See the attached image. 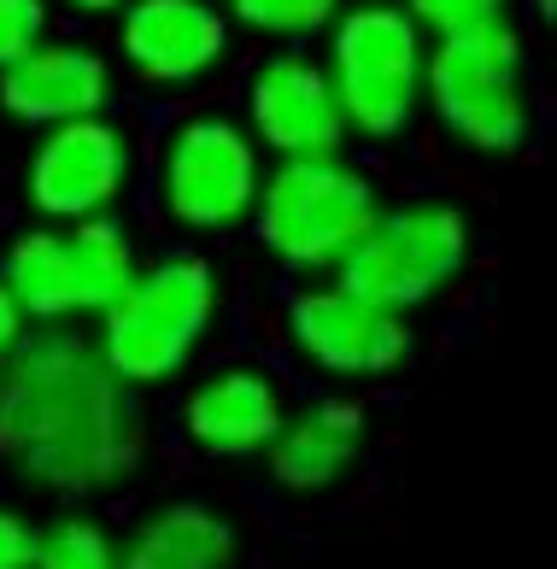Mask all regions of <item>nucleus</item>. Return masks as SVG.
<instances>
[{
	"label": "nucleus",
	"instance_id": "obj_14",
	"mask_svg": "<svg viewBox=\"0 0 557 569\" xmlns=\"http://www.w3.org/2000/svg\"><path fill=\"white\" fill-rule=\"evenodd\" d=\"M112 100V66L82 48V41H48L41 36L30 53H18L0 71V107L18 123H71V118H95Z\"/></svg>",
	"mask_w": 557,
	"mask_h": 569
},
{
	"label": "nucleus",
	"instance_id": "obj_16",
	"mask_svg": "<svg viewBox=\"0 0 557 569\" xmlns=\"http://www.w3.org/2000/svg\"><path fill=\"white\" fill-rule=\"evenodd\" d=\"M235 563H241V535L206 499H170L136 522L130 540H118V569H235Z\"/></svg>",
	"mask_w": 557,
	"mask_h": 569
},
{
	"label": "nucleus",
	"instance_id": "obj_18",
	"mask_svg": "<svg viewBox=\"0 0 557 569\" xmlns=\"http://www.w3.org/2000/svg\"><path fill=\"white\" fill-rule=\"evenodd\" d=\"M335 12H340V0H229L235 24H247L252 36H276V41L329 30Z\"/></svg>",
	"mask_w": 557,
	"mask_h": 569
},
{
	"label": "nucleus",
	"instance_id": "obj_13",
	"mask_svg": "<svg viewBox=\"0 0 557 569\" xmlns=\"http://www.w3.org/2000/svg\"><path fill=\"white\" fill-rule=\"evenodd\" d=\"M118 12L123 59L141 82H159V89L200 82L229 53V18L211 0H123Z\"/></svg>",
	"mask_w": 557,
	"mask_h": 569
},
{
	"label": "nucleus",
	"instance_id": "obj_15",
	"mask_svg": "<svg viewBox=\"0 0 557 569\" xmlns=\"http://www.w3.org/2000/svg\"><path fill=\"white\" fill-rule=\"evenodd\" d=\"M358 452H364V406L352 393H324L306 411H288V423L265 447V470L282 493L311 499L340 488L358 470Z\"/></svg>",
	"mask_w": 557,
	"mask_h": 569
},
{
	"label": "nucleus",
	"instance_id": "obj_17",
	"mask_svg": "<svg viewBox=\"0 0 557 569\" xmlns=\"http://www.w3.org/2000/svg\"><path fill=\"white\" fill-rule=\"evenodd\" d=\"M30 569H118V535L95 517H53L36 529Z\"/></svg>",
	"mask_w": 557,
	"mask_h": 569
},
{
	"label": "nucleus",
	"instance_id": "obj_9",
	"mask_svg": "<svg viewBox=\"0 0 557 569\" xmlns=\"http://www.w3.org/2000/svg\"><path fill=\"white\" fill-rule=\"evenodd\" d=\"M288 341L311 370L335 376V382H376V376H394L411 358V329H405L399 311L358 300L340 282L294 293Z\"/></svg>",
	"mask_w": 557,
	"mask_h": 569
},
{
	"label": "nucleus",
	"instance_id": "obj_10",
	"mask_svg": "<svg viewBox=\"0 0 557 569\" xmlns=\"http://www.w3.org/2000/svg\"><path fill=\"white\" fill-rule=\"evenodd\" d=\"M30 206L48 223H77V218H106L118 194L130 188V141L112 118H71L53 123L41 147L30 153Z\"/></svg>",
	"mask_w": 557,
	"mask_h": 569
},
{
	"label": "nucleus",
	"instance_id": "obj_8",
	"mask_svg": "<svg viewBox=\"0 0 557 569\" xmlns=\"http://www.w3.org/2000/svg\"><path fill=\"white\" fill-rule=\"evenodd\" d=\"M265 182V159L235 118L200 112L170 130L159 159V200L182 229H235L247 223Z\"/></svg>",
	"mask_w": 557,
	"mask_h": 569
},
{
	"label": "nucleus",
	"instance_id": "obj_1",
	"mask_svg": "<svg viewBox=\"0 0 557 569\" xmlns=\"http://www.w3.org/2000/svg\"><path fill=\"white\" fill-rule=\"evenodd\" d=\"M0 458L41 493L100 499L141 476L147 429L130 388L71 329L24 335L0 365Z\"/></svg>",
	"mask_w": 557,
	"mask_h": 569
},
{
	"label": "nucleus",
	"instance_id": "obj_20",
	"mask_svg": "<svg viewBox=\"0 0 557 569\" xmlns=\"http://www.w3.org/2000/svg\"><path fill=\"white\" fill-rule=\"evenodd\" d=\"M48 36V0H0V71Z\"/></svg>",
	"mask_w": 557,
	"mask_h": 569
},
{
	"label": "nucleus",
	"instance_id": "obj_21",
	"mask_svg": "<svg viewBox=\"0 0 557 569\" xmlns=\"http://www.w3.org/2000/svg\"><path fill=\"white\" fill-rule=\"evenodd\" d=\"M36 563V522L18 505H0V569H30Z\"/></svg>",
	"mask_w": 557,
	"mask_h": 569
},
{
	"label": "nucleus",
	"instance_id": "obj_19",
	"mask_svg": "<svg viewBox=\"0 0 557 569\" xmlns=\"http://www.w3.org/2000/svg\"><path fill=\"white\" fill-rule=\"evenodd\" d=\"M405 18L428 36H458V30H476L505 18V0H405Z\"/></svg>",
	"mask_w": 557,
	"mask_h": 569
},
{
	"label": "nucleus",
	"instance_id": "obj_3",
	"mask_svg": "<svg viewBox=\"0 0 557 569\" xmlns=\"http://www.w3.org/2000/svg\"><path fill=\"white\" fill-rule=\"evenodd\" d=\"M376 212L381 206L370 177L340 164V153L276 159V171H265L259 200H252L265 252H276L288 270H335L376 223Z\"/></svg>",
	"mask_w": 557,
	"mask_h": 569
},
{
	"label": "nucleus",
	"instance_id": "obj_6",
	"mask_svg": "<svg viewBox=\"0 0 557 569\" xmlns=\"http://www.w3.org/2000/svg\"><path fill=\"white\" fill-rule=\"evenodd\" d=\"M130 277H136V252L112 218L41 223L30 236H18L7 264H0V282L18 293L24 318L36 323L100 318Z\"/></svg>",
	"mask_w": 557,
	"mask_h": 569
},
{
	"label": "nucleus",
	"instance_id": "obj_11",
	"mask_svg": "<svg viewBox=\"0 0 557 569\" xmlns=\"http://www.w3.org/2000/svg\"><path fill=\"white\" fill-rule=\"evenodd\" d=\"M182 440L206 458H259L288 423V393L265 365H218L182 393Z\"/></svg>",
	"mask_w": 557,
	"mask_h": 569
},
{
	"label": "nucleus",
	"instance_id": "obj_7",
	"mask_svg": "<svg viewBox=\"0 0 557 569\" xmlns=\"http://www.w3.org/2000/svg\"><path fill=\"white\" fill-rule=\"evenodd\" d=\"M469 259V223L446 200H417L376 212V223L358 236V247L340 259V288L358 300L388 306V311H417L464 270Z\"/></svg>",
	"mask_w": 557,
	"mask_h": 569
},
{
	"label": "nucleus",
	"instance_id": "obj_4",
	"mask_svg": "<svg viewBox=\"0 0 557 569\" xmlns=\"http://www.w3.org/2000/svg\"><path fill=\"white\" fill-rule=\"evenodd\" d=\"M422 59H428V41L394 0H364V7L335 12L324 71H329L340 123L370 141L399 136L422 100Z\"/></svg>",
	"mask_w": 557,
	"mask_h": 569
},
{
	"label": "nucleus",
	"instance_id": "obj_12",
	"mask_svg": "<svg viewBox=\"0 0 557 569\" xmlns=\"http://www.w3.org/2000/svg\"><path fill=\"white\" fill-rule=\"evenodd\" d=\"M247 123L252 141L270 147L276 159H317V153H340V107L329 89V71L306 53H276L259 66L247 89Z\"/></svg>",
	"mask_w": 557,
	"mask_h": 569
},
{
	"label": "nucleus",
	"instance_id": "obj_22",
	"mask_svg": "<svg viewBox=\"0 0 557 569\" xmlns=\"http://www.w3.org/2000/svg\"><path fill=\"white\" fill-rule=\"evenodd\" d=\"M30 335V318H24V306H18V293L0 282V352H12L18 341Z\"/></svg>",
	"mask_w": 557,
	"mask_h": 569
},
{
	"label": "nucleus",
	"instance_id": "obj_2",
	"mask_svg": "<svg viewBox=\"0 0 557 569\" xmlns=\"http://www.w3.org/2000/svg\"><path fill=\"white\" fill-rule=\"evenodd\" d=\"M218 323V277L200 252H170L159 264H136L123 293L100 311V365L123 388H165L195 365Z\"/></svg>",
	"mask_w": 557,
	"mask_h": 569
},
{
	"label": "nucleus",
	"instance_id": "obj_5",
	"mask_svg": "<svg viewBox=\"0 0 557 569\" xmlns=\"http://www.w3.org/2000/svg\"><path fill=\"white\" fill-rule=\"evenodd\" d=\"M422 94L435 100L440 123L476 153H517L528 136L523 94V41L505 18L458 36H440L422 59Z\"/></svg>",
	"mask_w": 557,
	"mask_h": 569
},
{
	"label": "nucleus",
	"instance_id": "obj_23",
	"mask_svg": "<svg viewBox=\"0 0 557 569\" xmlns=\"http://www.w3.org/2000/svg\"><path fill=\"white\" fill-rule=\"evenodd\" d=\"M71 7H77V12H118L123 0H71Z\"/></svg>",
	"mask_w": 557,
	"mask_h": 569
}]
</instances>
